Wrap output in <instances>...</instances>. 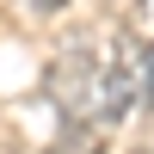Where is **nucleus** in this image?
I'll return each instance as SVG.
<instances>
[{
  "label": "nucleus",
  "instance_id": "f257e3e1",
  "mask_svg": "<svg viewBox=\"0 0 154 154\" xmlns=\"http://www.w3.org/2000/svg\"><path fill=\"white\" fill-rule=\"evenodd\" d=\"M99 86H105V62H99V49L74 43L56 56V68H49V93H56V105L68 111L74 123L80 117H99Z\"/></svg>",
  "mask_w": 154,
  "mask_h": 154
},
{
  "label": "nucleus",
  "instance_id": "f03ea898",
  "mask_svg": "<svg viewBox=\"0 0 154 154\" xmlns=\"http://www.w3.org/2000/svg\"><path fill=\"white\" fill-rule=\"evenodd\" d=\"M43 154H105V130L99 123H68Z\"/></svg>",
  "mask_w": 154,
  "mask_h": 154
},
{
  "label": "nucleus",
  "instance_id": "7ed1b4c3",
  "mask_svg": "<svg viewBox=\"0 0 154 154\" xmlns=\"http://www.w3.org/2000/svg\"><path fill=\"white\" fill-rule=\"evenodd\" d=\"M136 68H142V99L154 105V37L142 43V62H136Z\"/></svg>",
  "mask_w": 154,
  "mask_h": 154
},
{
  "label": "nucleus",
  "instance_id": "20e7f679",
  "mask_svg": "<svg viewBox=\"0 0 154 154\" xmlns=\"http://www.w3.org/2000/svg\"><path fill=\"white\" fill-rule=\"evenodd\" d=\"M31 6H37V12H56V6H68V0H31Z\"/></svg>",
  "mask_w": 154,
  "mask_h": 154
},
{
  "label": "nucleus",
  "instance_id": "39448f33",
  "mask_svg": "<svg viewBox=\"0 0 154 154\" xmlns=\"http://www.w3.org/2000/svg\"><path fill=\"white\" fill-rule=\"evenodd\" d=\"M0 154H6V148H0Z\"/></svg>",
  "mask_w": 154,
  "mask_h": 154
}]
</instances>
